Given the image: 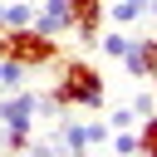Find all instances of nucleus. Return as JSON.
Returning <instances> with one entry per match:
<instances>
[{
	"mask_svg": "<svg viewBox=\"0 0 157 157\" xmlns=\"http://www.w3.org/2000/svg\"><path fill=\"white\" fill-rule=\"evenodd\" d=\"M54 98H59L69 113H78V108H103V103H108V83H103V74H98L88 59H64V64H59V78H54Z\"/></svg>",
	"mask_w": 157,
	"mask_h": 157,
	"instance_id": "obj_1",
	"label": "nucleus"
},
{
	"mask_svg": "<svg viewBox=\"0 0 157 157\" xmlns=\"http://www.w3.org/2000/svg\"><path fill=\"white\" fill-rule=\"evenodd\" d=\"M0 54L20 59L25 69H44V64H59V39L54 34H39L34 25H20V29H5Z\"/></svg>",
	"mask_w": 157,
	"mask_h": 157,
	"instance_id": "obj_2",
	"label": "nucleus"
},
{
	"mask_svg": "<svg viewBox=\"0 0 157 157\" xmlns=\"http://www.w3.org/2000/svg\"><path fill=\"white\" fill-rule=\"evenodd\" d=\"M54 132H59V142L69 147V157H88L93 147H103V142H108V132H113V128H108V123H74V118L64 113Z\"/></svg>",
	"mask_w": 157,
	"mask_h": 157,
	"instance_id": "obj_3",
	"label": "nucleus"
},
{
	"mask_svg": "<svg viewBox=\"0 0 157 157\" xmlns=\"http://www.w3.org/2000/svg\"><path fill=\"white\" fill-rule=\"evenodd\" d=\"M39 34H54V39H64V34H74V15H69V0H34V20H29Z\"/></svg>",
	"mask_w": 157,
	"mask_h": 157,
	"instance_id": "obj_4",
	"label": "nucleus"
},
{
	"mask_svg": "<svg viewBox=\"0 0 157 157\" xmlns=\"http://www.w3.org/2000/svg\"><path fill=\"white\" fill-rule=\"evenodd\" d=\"M132 78H152L157 74V34H132V49L118 59Z\"/></svg>",
	"mask_w": 157,
	"mask_h": 157,
	"instance_id": "obj_5",
	"label": "nucleus"
},
{
	"mask_svg": "<svg viewBox=\"0 0 157 157\" xmlns=\"http://www.w3.org/2000/svg\"><path fill=\"white\" fill-rule=\"evenodd\" d=\"M103 5L108 0H69V15H74V34L78 39H98L103 34Z\"/></svg>",
	"mask_w": 157,
	"mask_h": 157,
	"instance_id": "obj_6",
	"label": "nucleus"
},
{
	"mask_svg": "<svg viewBox=\"0 0 157 157\" xmlns=\"http://www.w3.org/2000/svg\"><path fill=\"white\" fill-rule=\"evenodd\" d=\"M147 10H142V0H108L103 5V20H113L118 29H128V25H137Z\"/></svg>",
	"mask_w": 157,
	"mask_h": 157,
	"instance_id": "obj_7",
	"label": "nucleus"
},
{
	"mask_svg": "<svg viewBox=\"0 0 157 157\" xmlns=\"http://www.w3.org/2000/svg\"><path fill=\"white\" fill-rule=\"evenodd\" d=\"M29 74H34V69H25V64H20V59H10V54H0V93L25 88V83H29Z\"/></svg>",
	"mask_w": 157,
	"mask_h": 157,
	"instance_id": "obj_8",
	"label": "nucleus"
},
{
	"mask_svg": "<svg viewBox=\"0 0 157 157\" xmlns=\"http://www.w3.org/2000/svg\"><path fill=\"white\" fill-rule=\"evenodd\" d=\"M93 44H98V49H103V54H108V59H123V54H128V49H132V34H128V29H118V25H113V29H108V34H98V39H93Z\"/></svg>",
	"mask_w": 157,
	"mask_h": 157,
	"instance_id": "obj_9",
	"label": "nucleus"
},
{
	"mask_svg": "<svg viewBox=\"0 0 157 157\" xmlns=\"http://www.w3.org/2000/svg\"><path fill=\"white\" fill-rule=\"evenodd\" d=\"M29 20H34V0H5V10H0V25L5 29H20Z\"/></svg>",
	"mask_w": 157,
	"mask_h": 157,
	"instance_id": "obj_10",
	"label": "nucleus"
},
{
	"mask_svg": "<svg viewBox=\"0 0 157 157\" xmlns=\"http://www.w3.org/2000/svg\"><path fill=\"white\" fill-rule=\"evenodd\" d=\"M108 137H113V157H137V152H142V142H137L132 128H118V132H108Z\"/></svg>",
	"mask_w": 157,
	"mask_h": 157,
	"instance_id": "obj_11",
	"label": "nucleus"
},
{
	"mask_svg": "<svg viewBox=\"0 0 157 157\" xmlns=\"http://www.w3.org/2000/svg\"><path fill=\"white\" fill-rule=\"evenodd\" d=\"M132 123H137L132 103H123V108H113V113H108V128H113V132H118V128H132Z\"/></svg>",
	"mask_w": 157,
	"mask_h": 157,
	"instance_id": "obj_12",
	"label": "nucleus"
},
{
	"mask_svg": "<svg viewBox=\"0 0 157 157\" xmlns=\"http://www.w3.org/2000/svg\"><path fill=\"white\" fill-rule=\"evenodd\" d=\"M132 113H137V118L157 113V93H137V98H132Z\"/></svg>",
	"mask_w": 157,
	"mask_h": 157,
	"instance_id": "obj_13",
	"label": "nucleus"
},
{
	"mask_svg": "<svg viewBox=\"0 0 157 157\" xmlns=\"http://www.w3.org/2000/svg\"><path fill=\"white\" fill-rule=\"evenodd\" d=\"M142 10H147V15H157V0H142Z\"/></svg>",
	"mask_w": 157,
	"mask_h": 157,
	"instance_id": "obj_14",
	"label": "nucleus"
},
{
	"mask_svg": "<svg viewBox=\"0 0 157 157\" xmlns=\"http://www.w3.org/2000/svg\"><path fill=\"white\" fill-rule=\"evenodd\" d=\"M152 83H157V74H152Z\"/></svg>",
	"mask_w": 157,
	"mask_h": 157,
	"instance_id": "obj_15",
	"label": "nucleus"
}]
</instances>
